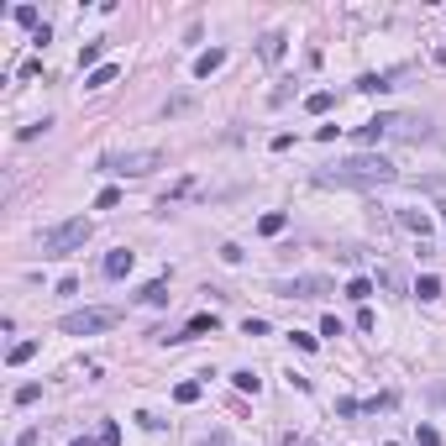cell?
<instances>
[{"label":"cell","instance_id":"15","mask_svg":"<svg viewBox=\"0 0 446 446\" xmlns=\"http://www.w3.org/2000/svg\"><path fill=\"white\" fill-rule=\"evenodd\" d=\"M331 106H336V94H331V90H315V94H305V110H310V116H326Z\"/></svg>","mask_w":446,"mask_h":446},{"label":"cell","instance_id":"24","mask_svg":"<svg viewBox=\"0 0 446 446\" xmlns=\"http://www.w3.org/2000/svg\"><path fill=\"white\" fill-rule=\"evenodd\" d=\"M174 399H179V404H195V399H200V383H189V378H184V383L174 388Z\"/></svg>","mask_w":446,"mask_h":446},{"label":"cell","instance_id":"19","mask_svg":"<svg viewBox=\"0 0 446 446\" xmlns=\"http://www.w3.org/2000/svg\"><path fill=\"white\" fill-rule=\"evenodd\" d=\"M410 294H420V299H441V279H436V273H425V279L415 283Z\"/></svg>","mask_w":446,"mask_h":446},{"label":"cell","instance_id":"6","mask_svg":"<svg viewBox=\"0 0 446 446\" xmlns=\"http://www.w3.org/2000/svg\"><path fill=\"white\" fill-rule=\"evenodd\" d=\"M279 294H283V299H326L331 283H326V279H315V273H305V279H283V283H279Z\"/></svg>","mask_w":446,"mask_h":446},{"label":"cell","instance_id":"23","mask_svg":"<svg viewBox=\"0 0 446 446\" xmlns=\"http://www.w3.org/2000/svg\"><path fill=\"white\" fill-rule=\"evenodd\" d=\"M121 205V189H100V195H94V210H116Z\"/></svg>","mask_w":446,"mask_h":446},{"label":"cell","instance_id":"12","mask_svg":"<svg viewBox=\"0 0 446 446\" xmlns=\"http://www.w3.org/2000/svg\"><path fill=\"white\" fill-rule=\"evenodd\" d=\"M399 226H404V231H415L420 242L431 236V215H425V210H399Z\"/></svg>","mask_w":446,"mask_h":446},{"label":"cell","instance_id":"11","mask_svg":"<svg viewBox=\"0 0 446 446\" xmlns=\"http://www.w3.org/2000/svg\"><path fill=\"white\" fill-rule=\"evenodd\" d=\"M221 63H226V47H210V53H200V58H195V79H210Z\"/></svg>","mask_w":446,"mask_h":446},{"label":"cell","instance_id":"31","mask_svg":"<svg viewBox=\"0 0 446 446\" xmlns=\"http://www.w3.org/2000/svg\"><path fill=\"white\" fill-rule=\"evenodd\" d=\"M336 415H363V399H336Z\"/></svg>","mask_w":446,"mask_h":446},{"label":"cell","instance_id":"21","mask_svg":"<svg viewBox=\"0 0 446 446\" xmlns=\"http://www.w3.org/2000/svg\"><path fill=\"white\" fill-rule=\"evenodd\" d=\"M367 294H373V279H352L347 283V299H357V305H367Z\"/></svg>","mask_w":446,"mask_h":446},{"label":"cell","instance_id":"16","mask_svg":"<svg viewBox=\"0 0 446 446\" xmlns=\"http://www.w3.org/2000/svg\"><path fill=\"white\" fill-rule=\"evenodd\" d=\"M32 357H37V341H16L11 352H6V363H11V367H22V363H32Z\"/></svg>","mask_w":446,"mask_h":446},{"label":"cell","instance_id":"29","mask_svg":"<svg viewBox=\"0 0 446 446\" xmlns=\"http://www.w3.org/2000/svg\"><path fill=\"white\" fill-rule=\"evenodd\" d=\"M289 341H294V347H299V352H315V347H320V341H315V336H305V331H294Z\"/></svg>","mask_w":446,"mask_h":446},{"label":"cell","instance_id":"30","mask_svg":"<svg viewBox=\"0 0 446 446\" xmlns=\"http://www.w3.org/2000/svg\"><path fill=\"white\" fill-rule=\"evenodd\" d=\"M373 326H378V315H373V310L363 305V310H357V331H373Z\"/></svg>","mask_w":446,"mask_h":446},{"label":"cell","instance_id":"20","mask_svg":"<svg viewBox=\"0 0 446 446\" xmlns=\"http://www.w3.org/2000/svg\"><path fill=\"white\" fill-rule=\"evenodd\" d=\"M378 283H383L388 294H404V273L399 268H378Z\"/></svg>","mask_w":446,"mask_h":446},{"label":"cell","instance_id":"27","mask_svg":"<svg viewBox=\"0 0 446 446\" xmlns=\"http://www.w3.org/2000/svg\"><path fill=\"white\" fill-rule=\"evenodd\" d=\"M47 126H53V121H32V126H22V131H16V137H22V142H32V137H42Z\"/></svg>","mask_w":446,"mask_h":446},{"label":"cell","instance_id":"8","mask_svg":"<svg viewBox=\"0 0 446 446\" xmlns=\"http://www.w3.org/2000/svg\"><path fill=\"white\" fill-rule=\"evenodd\" d=\"M131 268H137V252H126V247H116V252H106V279H126Z\"/></svg>","mask_w":446,"mask_h":446},{"label":"cell","instance_id":"2","mask_svg":"<svg viewBox=\"0 0 446 446\" xmlns=\"http://www.w3.org/2000/svg\"><path fill=\"white\" fill-rule=\"evenodd\" d=\"M383 137L420 142V137H431V126H425V116H410V110H378L373 121L357 126V142H363V147H373V142H383Z\"/></svg>","mask_w":446,"mask_h":446},{"label":"cell","instance_id":"32","mask_svg":"<svg viewBox=\"0 0 446 446\" xmlns=\"http://www.w3.org/2000/svg\"><path fill=\"white\" fill-rule=\"evenodd\" d=\"M100 441H106V446H121V431H116V420H106V431H100Z\"/></svg>","mask_w":446,"mask_h":446},{"label":"cell","instance_id":"13","mask_svg":"<svg viewBox=\"0 0 446 446\" xmlns=\"http://www.w3.org/2000/svg\"><path fill=\"white\" fill-rule=\"evenodd\" d=\"M100 53H106V37L84 42V47H79V69H90V74H94V69H100Z\"/></svg>","mask_w":446,"mask_h":446},{"label":"cell","instance_id":"3","mask_svg":"<svg viewBox=\"0 0 446 446\" xmlns=\"http://www.w3.org/2000/svg\"><path fill=\"white\" fill-rule=\"evenodd\" d=\"M90 231H94V226L84 221V215H69V221L47 226L37 247H42V258H69V252H79V247L90 242Z\"/></svg>","mask_w":446,"mask_h":446},{"label":"cell","instance_id":"14","mask_svg":"<svg viewBox=\"0 0 446 446\" xmlns=\"http://www.w3.org/2000/svg\"><path fill=\"white\" fill-rule=\"evenodd\" d=\"M116 63H100V69H94V74H84V90H106V84H116Z\"/></svg>","mask_w":446,"mask_h":446},{"label":"cell","instance_id":"34","mask_svg":"<svg viewBox=\"0 0 446 446\" xmlns=\"http://www.w3.org/2000/svg\"><path fill=\"white\" fill-rule=\"evenodd\" d=\"M69 446H106V441H94V436H79V441H69Z\"/></svg>","mask_w":446,"mask_h":446},{"label":"cell","instance_id":"9","mask_svg":"<svg viewBox=\"0 0 446 446\" xmlns=\"http://www.w3.org/2000/svg\"><path fill=\"white\" fill-rule=\"evenodd\" d=\"M283 42H289L283 32H263V42H258V58H263V63H279V58H283Z\"/></svg>","mask_w":446,"mask_h":446},{"label":"cell","instance_id":"33","mask_svg":"<svg viewBox=\"0 0 446 446\" xmlns=\"http://www.w3.org/2000/svg\"><path fill=\"white\" fill-rule=\"evenodd\" d=\"M37 441H42V431H22L16 436V446H37Z\"/></svg>","mask_w":446,"mask_h":446},{"label":"cell","instance_id":"10","mask_svg":"<svg viewBox=\"0 0 446 446\" xmlns=\"http://www.w3.org/2000/svg\"><path fill=\"white\" fill-rule=\"evenodd\" d=\"M137 299H142V305H153V310H163L168 299H174V294H168V279H153V283H147V289L137 294Z\"/></svg>","mask_w":446,"mask_h":446},{"label":"cell","instance_id":"17","mask_svg":"<svg viewBox=\"0 0 446 446\" xmlns=\"http://www.w3.org/2000/svg\"><path fill=\"white\" fill-rule=\"evenodd\" d=\"M357 90H363V94H383V90H394V84H388V74H363Z\"/></svg>","mask_w":446,"mask_h":446},{"label":"cell","instance_id":"28","mask_svg":"<svg viewBox=\"0 0 446 446\" xmlns=\"http://www.w3.org/2000/svg\"><path fill=\"white\" fill-rule=\"evenodd\" d=\"M415 436H420V446H441V431H436V425H420Z\"/></svg>","mask_w":446,"mask_h":446},{"label":"cell","instance_id":"22","mask_svg":"<svg viewBox=\"0 0 446 446\" xmlns=\"http://www.w3.org/2000/svg\"><path fill=\"white\" fill-rule=\"evenodd\" d=\"M231 383L242 388V394H258V388H263V378H258V373H231Z\"/></svg>","mask_w":446,"mask_h":446},{"label":"cell","instance_id":"35","mask_svg":"<svg viewBox=\"0 0 446 446\" xmlns=\"http://www.w3.org/2000/svg\"><path fill=\"white\" fill-rule=\"evenodd\" d=\"M436 399H441V404H446V383H441V388H436Z\"/></svg>","mask_w":446,"mask_h":446},{"label":"cell","instance_id":"7","mask_svg":"<svg viewBox=\"0 0 446 446\" xmlns=\"http://www.w3.org/2000/svg\"><path fill=\"white\" fill-rule=\"evenodd\" d=\"M215 326H221V320H215L210 310H205V315H195V320H189L184 331H174V336H168V341H174V347H179V341H195V336H215Z\"/></svg>","mask_w":446,"mask_h":446},{"label":"cell","instance_id":"18","mask_svg":"<svg viewBox=\"0 0 446 446\" xmlns=\"http://www.w3.org/2000/svg\"><path fill=\"white\" fill-rule=\"evenodd\" d=\"M283 226H289V215H283V210H268V215L258 221V231H263V236H279Z\"/></svg>","mask_w":446,"mask_h":446},{"label":"cell","instance_id":"26","mask_svg":"<svg viewBox=\"0 0 446 446\" xmlns=\"http://www.w3.org/2000/svg\"><path fill=\"white\" fill-rule=\"evenodd\" d=\"M11 16H16V26H37V6H16Z\"/></svg>","mask_w":446,"mask_h":446},{"label":"cell","instance_id":"4","mask_svg":"<svg viewBox=\"0 0 446 446\" xmlns=\"http://www.w3.org/2000/svg\"><path fill=\"white\" fill-rule=\"evenodd\" d=\"M163 168V153L158 147H131V153H106L100 158V174H116V179H147Z\"/></svg>","mask_w":446,"mask_h":446},{"label":"cell","instance_id":"5","mask_svg":"<svg viewBox=\"0 0 446 446\" xmlns=\"http://www.w3.org/2000/svg\"><path fill=\"white\" fill-rule=\"evenodd\" d=\"M110 326H121V310H110V305H90V310H74V315L58 320L63 336H100Z\"/></svg>","mask_w":446,"mask_h":446},{"label":"cell","instance_id":"36","mask_svg":"<svg viewBox=\"0 0 446 446\" xmlns=\"http://www.w3.org/2000/svg\"><path fill=\"white\" fill-rule=\"evenodd\" d=\"M441 221H446V195H441Z\"/></svg>","mask_w":446,"mask_h":446},{"label":"cell","instance_id":"1","mask_svg":"<svg viewBox=\"0 0 446 446\" xmlns=\"http://www.w3.org/2000/svg\"><path fill=\"white\" fill-rule=\"evenodd\" d=\"M399 179V168L388 163L383 153H357V158H336L331 168H320L315 184H336V189H383Z\"/></svg>","mask_w":446,"mask_h":446},{"label":"cell","instance_id":"25","mask_svg":"<svg viewBox=\"0 0 446 446\" xmlns=\"http://www.w3.org/2000/svg\"><path fill=\"white\" fill-rule=\"evenodd\" d=\"M37 399H42V383H22L16 388V404H37Z\"/></svg>","mask_w":446,"mask_h":446}]
</instances>
